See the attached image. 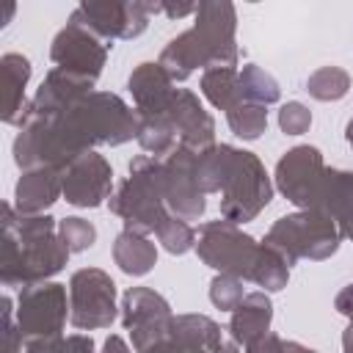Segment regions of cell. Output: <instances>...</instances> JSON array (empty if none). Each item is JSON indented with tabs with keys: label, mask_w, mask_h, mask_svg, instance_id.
Returning a JSON list of instances; mask_svg holds the SVG:
<instances>
[{
	"label": "cell",
	"mask_w": 353,
	"mask_h": 353,
	"mask_svg": "<svg viewBox=\"0 0 353 353\" xmlns=\"http://www.w3.org/2000/svg\"><path fill=\"white\" fill-rule=\"evenodd\" d=\"M345 141H347V146L353 149V119L345 124Z\"/></svg>",
	"instance_id": "obj_43"
},
{
	"label": "cell",
	"mask_w": 353,
	"mask_h": 353,
	"mask_svg": "<svg viewBox=\"0 0 353 353\" xmlns=\"http://www.w3.org/2000/svg\"><path fill=\"white\" fill-rule=\"evenodd\" d=\"M14 11H17V6H14V3H8V6L3 8V17H0V28H6V25H8V19L14 17Z\"/></svg>",
	"instance_id": "obj_41"
},
{
	"label": "cell",
	"mask_w": 353,
	"mask_h": 353,
	"mask_svg": "<svg viewBox=\"0 0 353 353\" xmlns=\"http://www.w3.org/2000/svg\"><path fill=\"white\" fill-rule=\"evenodd\" d=\"M215 353H240V350H237V345H234V342H223Z\"/></svg>",
	"instance_id": "obj_42"
},
{
	"label": "cell",
	"mask_w": 353,
	"mask_h": 353,
	"mask_svg": "<svg viewBox=\"0 0 353 353\" xmlns=\"http://www.w3.org/2000/svg\"><path fill=\"white\" fill-rule=\"evenodd\" d=\"M110 47L113 44H108L94 30H88L85 25H80L77 19L69 17V22L55 33V39L50 44V58L58 69L97 80L105 69Z\"/></svg>",
	"instance_id": "obj_13"
},
{
	"label": "cell",
	"mask_w": 353,
	"mask_h": 353,
	"mask_svg": "<svg viewBox=\"0 0 353 353\" xmlns=\"http://www.w3.org/2000/svg\"><path fill=\"white\" fill-rule=\"evenodd\" d=\"M165 116H168V121L176 132L179 146L201 152V149L215 143V121L204 110V105L199 102V97L193 91L174 88V94L168 99V108H165Z\"/></svg>",
	"instance_id": "obj_15"
},
{
	"label": "cell",
	"mask_w": 353,
	"mask_h": 353,
	"mask_svg": "<svg viewBox=\"0 0 353 353\" xmlns=\"http://www.w3.org/2000/svg\"><path fill=\"white\" fill-rule=\"evenodd\" d=\"M22 353H97V347L88 334H69L61 339L28 345V347H22Z\"/></svg>",
	"instance_id": "obj_33"
},
{
	"label": "cell",
	"mask_w": 353,
	"mask_h": 353,
	"mask_svg": "<svg viewBox=\"0 0 353 353\" xmlns=\"http://www.w3.org/2000/svg\"><path fill=\"white\" fill-rule=\"evenodd\" d=\"M0 317H3V353H22V334L17 325V309L11 295H3L0 301Z\"/></svg>",
	"instance_id": "obj_35"
},
{
	"label": "cell",
	"mask_w": 353,
	"mask_h": 353,
	"mask_svg": "<svg viewBox=\"0 0 353 353\" xmlns=\"http://www.w3.org/2000/svg\"><path fill=\"white\" fill-rule=\"evenodd\" d=\"M135 116H138V130H135L138 146L146 154H152L157 160H165L179 146L168 116L165 113H135Z\"/></svg>",
	"instance_id": "obj_25"
},
{
	"label": "cell",
	"mask_w": 353,
	"mask_h": 353,
	"mask_svg": "<svg viewBox=\"0 0 353 353\" xmlns=\"http://www.w3.org/2000/svg\"><path fill=\"white\" fill-rule=\"evenodd\" d=\"M325 176V163L317 146L298 143L287 149L273 171V188L298 210H312Z\"/></svg>",
	"instance_id": "obj_10"
},
{
	"label": "cell",
	"mask_w": 353,
	"mask_h": 353,
	"mask_svg": "<svg viewBox=\"0 0 353 353\" xmlns=\"http://www.w3.org/2000/svg\"><path fill=\"white\" fill-rule=\"evenodd\" d=\"M116 281L99 268H80L69 279V323L77 331L110 328L116 320Z\"/></svg>",
	"instance_id": "obj_9"
},
{
	"label": "cell",
	"mask_w": 353,
	"mask_h": 353,
	"mask_svg": "<svg viewBox=\"0 0 353 353\" xmlns=\"http://www.w3.org/2000/svg\"><path fill=\"white\" fill-rule=\"evenodd\" d=\"M306 91L317 102H336L350 91V74L342 66H320L306 77Z\"/></svg>",
	"instance_id": "obj_28"
},
{
	"label": "cell",
	"mask_w": 353,
	"mask_h": 353,
	"mask_svg": "<svg viewBox=\"0 0 353 353\" xmlns=\"http://www.w3.org/2000/svg\"><path fill=\"white\" fill-rule=\"evenodd\" d=\"M0 237V281L3 287H33L50 281L69 262V248L58 234V221L50 215H19L3 201Z\"/></svg>",
	"instance_id": "obj_2"
},
{
	"label": "cell",
	"mask_w": 353,
	"mask_h": 353,
	"mask_svg": "<svg viewBox=\"0 0 353 353\" xmlns=\"http://www.w3.org/2000/svg\"><path fill=\"white\" fill-rule=\"evenodd\" d=\"M234 30H237L234 6L226 0H204L193 14V25L163 47L157 63L168 72L174 83L188 80L196 69L204 72L212 66L237 69L240 50Z\"/></svg>",
	"instance_id": "obj_3"
},
{
	"label": "cell",
	"mask_w": 353,
	"mask_h": 353,
	"mask_svg": "<svg viewBox=\"0 0 353 353\" xmlns=\"http://www.w3.org/2000/svg\"><path fill=\"white\" fill-rule=\"evenodd\" d=\"M138 116L119 94L91 91L55 116H25L14 138V163L22 171L58 168L94 152V146H121L135 138Z\"/></svg>",
	"instance_id": "obj_1"
},
{
	"label": "cell",
	"mask_w": 353,
	"mask_h": 353,
	"mask_svg": "<svg viewBox=\"0 0 353 353\" xmlns=\"http://www.w3.org/2000/svg\"><path fill=\"white\" fill-rule=\"evenodd\" d=\"M223 345L221 325L207 314H174L165 336L146 353H215Z\"/></svg>",
	"instance_id": "obj_16"
},
{
	"label": "cell",
	"mask_w": 353,
	"mask_h": 353,
	"mask_svg": "<svg viewBox=\"0 0 353 353\" xmlns=\"http://www.w3.org/2000/svg\"><path fill=\"white\" fill-rule=\"evenodd\" d=\"M245 353H284V339H281L279 334L268 331V334H262L259 339H254V342L245 347Z\"/></svg>",
	"instance_id": "obj_36"
},
{
	"label": "cell",
	"mask_w": 353,
	"mask_h": 353,
	"mask_svg": "<svg viewBox=\"0 0 353 353\" xmlns=\"http://www.w3.org/2000/svg\"><path fill=\"white\" fill-rule=\"evenodd\" d=\"M243 298H245L243 279L229 276V273H215V276H212V281H210V301H212L215 309H221V312H234Z\"/></svg>",
	"instance_id": "obj_32"
},
{
	"label": "cell",
	"mask_w": 353,
	"mask_h": 353,
	"mask_svg": "<svg viewBox=\"0 0 353 353\" xmlns=\"http://www.w3.org/2000/svg\"><path fill=\"white\" fill-rule=\"evenodd\" d=\"M270 320H273V303L270 295L265 290L256 292H245V298L240 301V306L232 312L229 317V334L232 342L240 347H248L254 339H259L262 334L270 331Z\"/></svg>",
	"instance_id": "obj_22"
},
{
	"label": "cell",
	"mask_w": 353,
	"mask_h": 353,
	"mask_svg": "<svg viewBox=\"0 0 353 353\" xmlns=\"http://www.w3.org/2000/svg\"><path fill=\"white\" fill-rule=\"evenodd\" d=\"M30 61L22 52H6L0 58V119L3 124L19 127L28 110L25 88L30 83Z\"/></svg>",
	"instance_id": "obj_19"
},
{
	"label": "cell",
	"mask_w": 353,
	"mask_h": 353,
	"mask_svg": "<svg viewBox=\"0 0 353 353\" xmlns=\"http://www.w3.org/2000/svg\"><path fill=\"white\" fill-rule=\"evenodd\" d=\"M110 212L124 221L127 232L152 234L165 221L168 207L163 201V160L138 154L130 160V176L108 199Z\"/></svg>",
	"instance_id": "obj_4"
},
{
	"label": "cell",
	"mask_w": 353,
	"mask_h": 353,
	"mask_svg": "<svg viewBox=\"0 0 353 353\" xmlns=\"http://www.w3.org/2000/svg\"><path fill=\"white\" fill-rule=\"evenodd\" d=\"M196 254L215 273H229L243 281H251L262 254V243L245 234L237 223L218 218V221H207L199 229Z\"/></svg>",
	"instance_id": "obj_7"
},
{
	"label": "cell",
	"mask_w": 353,
	"mask_h": 353,
	"mask_svg": "<svg viewBox=\"0 0 353 353\" xmlns=\"http://www.w3.org/2000/svg\"><path fill=\"white\" fill-rule=\"evenodd\" d=\"M196 11H199V3H160V14H165L168 19H179Z\"/></svg>",
	"instance_id": "obj_37"
},
{
	"label": "cell",
	"mask_w": 353,
	"mask_h": 353,
	"mask_svg": "<svg viewBox=\"0 0 353 353\" xmlns=\"http://www.w3.org/2000/svg\"><path fill=\"white\" fill-rule=\"evenodd\" d=\"M312 210H320L328 218H334L342 237L353 240V171L325 168V176Z\"/></svg>",
	"instance_id": "obj_21"
},
{
	"label": "cell",
	"mask_w": 353,
	"mask_h": 353,
	"mask_svg": "<svg viewBox=\"0 0 353 353\" xmlns=\"http://www.w3.org/2000/svg\"><path fill=\"white\" fill-rule=\"evenodd\" d=\"M69 317V290L58 281H41L19 290L17 298V325L22 334V347L36 342H50L63 336Z\"/></svg>",
	"instance_id": "obj_8"
},
{
	"label": "cell",
	"mask_w": 353,
	"mask_h": 353,
	"mask_svg": "<svg viewBox=\"0 0 353 353\" xmlns=\"http://www.w3.org/2000/svg\"><path fill=\"white\" fill-rule=\"evenodd\" d=\"M342 240L345 237L334 218H328L320 210H298L292 215L279 218L268 229L262 243L279 251L292 268L298 259H312V262L328 259L331 254H336Z\"/></svg>",
	"instance_id": "obj_5"
},
{
	"label": "cell",
	"mask_w": 353,
	"mask_h": 353,
	"mask_svg": "<svg viewBox=\"0 0 353 353\" xmlns=\"http://www.w3.org/2000/svg\"><path fill=\"white\" fill-rule=\"evenodd\" d=\"M284 353H317V350H312L301 342H284Z\"/></svg>",
	"instance_id": "obj_40"
},
{
	"label": "cell",
	"mask_w": 353,
	"mask_h": 353,
	"mask_svg": "<svg viewBox=\"0 0 353 353\" xmlns=\"http://www.w3.org/2000/svg\"><path fill=\"white\" fill-rule=\"evenodd\" d=\"M127 88L132 94L135 113H165L174 94V80L157 61H143L130 72Z\"/></svg>",
	"instance_id": "obj_20"
},
{
	"label": "cell",
	"mask_w": 353,
	"mask_h": 353,
	"mask_svg": "<svg viewBox=\"0 0 353 353\" xmlns=\"http://www.w3.org/2000/svg\"><path fill=\"white\" fill-rule=\"evenodd\" d=\"M102 353H132V347H130L119 334H110V336L102 342Z\"/></svg>",
	"instance_id": "obj_38"
},
{
	"label": "cell",
	"mask_w": 353,
	"mask_h": 353,
	"mask_svg": "<svg viewBox=\"0 0 353 353\" xmlns=\"http://www.w3.org/2000/svg\"><path fill=\"white\" fill-rule=\"evenodd\" d=\"M199 85H201L204 99L212 108L223 110V113H229L234 105L243 102V97H240V69L212 66V69L201 72V83Z\"/></svg>",
	"instance_id": "obj_26"
},
{
	"label": "cell",
	"mask_w": 353,
	"mask_h": 353,
	"mask_svg": "<svg viewBox=\"0 0 353 353\" xmlns=\"http://www.w3.org/2000/svg\"><path fill=\"white\" fill-rule=\"evenodd\" d=\"M69 17L110 44L113 39L141 36L149 25L152 11L149 3L141 0H83Z\"/></svg>",
	"instance_id": "obj_11"
},
{
	"label": "cell",
	"mask_w": 353,
	"mask_h": 353,
	"mask_svg": "<svg viewBox=\"0 0 353 353\" xmlns=\"http://www.w3.org/2000/svg\"><path fill=\"white\" fill-rule=\"evenodd\" d=\"M240 97L243 102H256V105H273L281 97V88L270 72H265L256 63H245L240 69Z\"/></svg>",
	"instance_id": "obj_27"
},
{
	"label": "cell",
	"mask_w": 353,
	"mask_h": 353,
	"mask_svg": "<svg viewBox=\"0 0 353 353\" xmlns=\"http://www.w3.org/2000/svg\"><path fill=\"white\" fill-rule=\"evenodd\" d=\"M279 127L284 135H303L312 127V110L303 102H284L279 108Z\"/></svg>",
	"instance_id": "obj_34"
},
{
	"label": "cell",
	"mask_w": 353,
	"mask_h": 353,
	"mask_svg": "<svg viewBox=\"0 0 353 353\" xmlns=\"http://www.w3.org/2000/svg\"><path fill=\"white\" fill-rule=\"evenodd\" d=\"M196 149L176 146L163 160V201L171 215L182 221H199L207 210V196L196 179Z\"/></svg>",
	"instance_id": "obj_12"
},
{
	"label": "cell",
	"mask_w": 353,
	"mask_h": 353,
	"mask_svg": "<svg viewBox=\"0 0 353 353\" xmlns=\"http://www.w3.org/2000/svg\"><path fill=\"white\" fill-rule=\"evenodd\" d=\"M342 353H353V320L342 331Z\"/></svg>",
	"instance_id": "obj_39"
},
{
	"label": "cell",
	"mask_w": 353,
	"mask_h": 353,
	"mask_svg": "<svg viewBox=\"0 0 353 353\" xmlns=\"http://www.w3.org/2000/svg\"><path fill=\"white\" fill-rule=\"evenodd\" d=\"M110 196H113V168L102 154L85 152L83 157H77L63 168L66 204L88 210V207H99Z\"/></svg>",
	"instance_id": "obj_14"
},
{
	"label": "cell",
	"mask_w": 353,
	"mask_h": 353,
	"mask_svg": "<svg viewBox=\"0 0 353 353\" xmlns=\"http://www.w3.org/2000/svg\"><path fill=\"white\" fill-rule=\"evenodd\" d=\"M229 130L243 141H256L268 130V108L256 102H240L226 113Z\"/></svg>",
	"instance_id": "obj_29"
},
{
	"label": "cell",
	"mask_w": 353,
	"mask_h": 353,
	"mask_svg": "<svg viewBox=\"0 0 353 353\" xmlns=\"http://www.w3.org/2000/svg\"><path fill=\"white\" fill-rule=\"evenodd\" d=\"M273 190V176L265 171L262 160L254 152L234 149V160L221 188V218L237 226L254 221L270 204Z\"/></svg>",
	"instance_id": "obj_6"
},
{
	"label": "cell",
	"mask_w": 353,
	"mask_h": 353,
	"mask_svg": "<svg viewBox=\"0 0 353 353\" xmlns=\"http://www.w3.org/2000/svg\"><path fill=\"white\" fill-rule=\"evenodd\" d=\"M58 234L63 240V245L69 248V254H80L85 248H91L97 243V226L80 215H69L58 221Z\"/></svg>",
	"instance_id": "obj_31"
},
{
	"label": "cell",
	"mask_w": 353,
	"mask_h": 353,
	"mask_svg": "<svg viewBox=\"0 0 353 353\" xmlns=\"http://www.w3.org/2000/svg\"><path fill=\"white\" fill-rule=\"evenodd\" d=\"M63 196V171L30 168L22 171L14 188V210L19 215H47V210Z\"/></svg>",
	"instance_id": "obj_18"
},
{
	"label": "cell",
	"mask_w": 353,
	"mask_h": 353,
	"mask_svg": "<svg viewBox=\"0 0 353 353\" xmlns=\"http://www.w3.org/2000/svg\"><path fill=\"white\" fill-rule=\"evenodd\" d=\"M121 325L124 331H138V328H149V325H160L171 317V303L149 290V287H130L121 295Z\"/></svg>",
	"instance_id": "obj_23"
},
{
	"label": "cell",
	"mask_w": 353,
	"mask_h": 353,
	"mask_svg": "<svg viewBox=\"0 0 353 353\" xmlns=\"http://www.w3.org/2000/svg\"><path fill=\"white\" fill-rule=\"evenodd\" d=\"M113 262L127 276H146L157 262V248L146 234L121 229L113 240Z\"/></svg>",
	"instance_id": "obj_24"
},
{
	"label": "cell",
	"mask_w": 353,
	"mask_h": 353,
	"mask_svg": "<svg viewBox=\"0 0 353 353\" xmlns=\"http://www.w3.org/2000/svg\"><path fill=\"white\" fill-rule=\"evenodd\" d=\"M157 243L168 251V254H188L190 248H196V229L188 223V221H182V218H176V215H165V221L157 226Z\"/></svg>",
	"instance_id": "obj_30"
},
{
	"label": "cell",
	"mask_w": 353,
	"mask_h": 353,
	"mask_svg": "<svg viewBox=\"0 0 353 353\" xmlns=\"http://www.w3.org/2000/svg\"><path fill=\"white\" fill-rule=\"evenodd\" d=\"M94 83L97 80H91V77L52 66L47 72V77L41 80V85L36 88L33 99L28 102L25 116H55V113L72 108L74 102H80L83 97H88L94 91Z\"/></svg>",
	"instance_id": "obj_17"
}]
</instances>
